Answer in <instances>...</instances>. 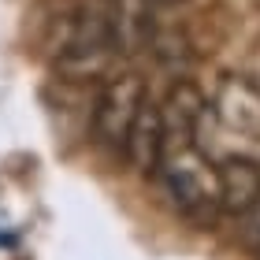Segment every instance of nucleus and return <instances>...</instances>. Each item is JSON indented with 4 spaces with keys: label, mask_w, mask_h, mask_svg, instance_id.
I'll list each match as a JSON object with an SVG mask.
<instances>
[{
    "label": "nucleus",
    "mask_w": 260,
    "mask_h": 260,
    "mask_svg": "<svg viewBox=\"0 0 260 260\" xmlns=\"http://www.w3.org/2000/svg\"><path fill=\"white\" fill-rule=\"evenodd\" d=\"M156 175L164 182V193L171 197V205L186 219L201 223V227L216 223V216H219V179H216V164L197 149V138L168 141Z\"/></svg>",
    "instance_id": "obj_1"
},
{
    "label": "nucleus",
    "mask_w": 260,
    "mask_h": 260,
    "mask_svg": "<svg viewBox=\"0 0 260 260\" xmlns=\"http://www.w3.org/2000/svg\"><path fill=\"white\" fill-rule=\"evenodd\" d=\"M145 97L149 89L138 75H115L104 82L97 108H93V134H97L101 149H108L112 156H126V138Z\"/></svg>",
    "instance_id": "obj_2"
},
{
    "label": "nucleus",
    "mask_w": 260,
    "mask_h": 260,
    "mask_svg": "<svg viewBox=\"0 0 260 260\" xmlns=\"http://www.w3.org/2000/svg\"><path fill=\"white\" fill-rule=\"evenodd\" d=\"M219 179V212L227 216H249L260 205V164L249 156H227L216 164Z\"/></svg>",
    "instance_id": "obj_3"
},
{
    "label": "nucleus",
    "mask_w": 260,
    "mask_h": 260,
    "mask_svg": "<svg viewBox=\"0 0 260 260\" xmlns=\"http://www.w3.org/2000/svg\"><path fill=\"white\" fill-rule=\"evenodd\" d=\"M216 115L238 134H260V86L245 75H227L216 93Z\"/></svg>",
    "instance_id": "obj_4"
},
{
    "label": "nucleus",
    "mask_w": 260,
    "mask_h": 260,
    "mask_svg": "<svg viewBox=\"0 0 260 260\" xmlns=\"http://www.w3.org/2000/svg\"><path fill=\"white\" fill-rule=\"evenodd\" d=\"M164 156V119H160V104H152V97H145L134 126H130L126 138V164L138 168L141 175H156Z\"/></svg>",
    "instance_id": "obj_5"
},
{
    "label": "nucleus",
    "mask_w": 260,
    "mask_h": 260,
    "mask_svg": "<svg viewBox=\"0 0 260 260\" xmlns=\"http://www.w3.org/2000/svg\"><path fill=\"white\" fill-rule=\"evenodd\" d=\"M208 112V101L201 97V89L193 82H179L168 101L160 108V119H164V145L168 141H182V138H197V126Z\"/></svg>",
    "instance_id": "obj_6"
},
{
    "label": "nucleus",
    "mask_w": 260,
    "mask_h": 260,
    "mask_svg": "<svg viewBox=\"0 0 260 260\" xmlns=\"http://www.w3.org/2000/svg\"><path fill=\"white\" fill-rule=\"evenodd\" d=\"M112 38L119 52H138L152 41V0H112Z\"/></svg>",
    "instance_id": "obj_7"
},
{
    "label": "nucleus",
    "mask_w": 260,
    "mask_h": 260,
    "mask_svg": "<svg viewBox=\"0 0 260 260\" xmlns=\"http://www.w3.org/2000/svg\"><path fill=\"white\" fill-rule=\"evenodd\" d=\"M152 4H171V0H152Z\"/></svg>",
    "instance_id": "obj_8"
}]
</instances>
